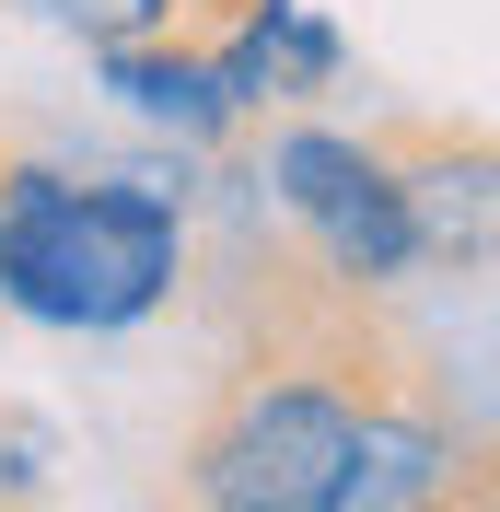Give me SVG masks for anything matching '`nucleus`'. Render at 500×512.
Segmentation results:
<instances>
[{"instance_id": "9", "label": "nucleus", "mask_w": 500, "mask_h": 512, "mask_svg": "<svg viewBox=\"0 0 500 512\" xmlns=\"http://www.w3.org/2000/svg\"><path fill=\"white\" fill-rule=\"evenodd\" d=\"M70 478V443H59V419H35L24 396H0V512H24V501H59Z\"/></svg>"}, {"instance_id": "3", "label": "nucleus", "mask_w": 500, "mask_h": 512, "mask_svg": "<svg viewBox=\"0 0 500 512\" xmlns=\"http://www.w3.org/2000/svg\"><path fill=\"white\" fill-rule=\"evenodd\" d=\"M256 198L303 233L314 280L338 291V303H384V291L419 280V245H407V198H396V152L361 140V128L314 117H268V152H256Z\"/></svg>"}, {"instance_id": "7", "label": "nucleus", "mask_w": 500, "mask_h": 512, "mask_svg": "<svg viewBox=\"0 0 500 512\" xmlns=\"http://www.w3.org/2000/svg\"><path fill=\"white\" fill-rule=\"evenodd\" d=\"M82 70H94V94L117 105L128 128H152V140H175V152H233V94L210 82V47L198 35H128V47H82Z\"/></svg>"}, {"instance_id": "8", "label": "nucleus", "mask_w": 500, "mask_h": 512, "mask_svg": "<svg viewBox=\"0 0 500 512\" xmlns=\"http://www.w3.org/2000/svg\"><path fill=\"white\" fill-rule=\"evenodd\" d=\"M0 12H24L70 47H128V35H198L221 0H0Z\"/></svg>"}, {"instance_id": "2", "label": "nucleus", "mask_w": 500, "mask_h": 512, "mask_svg": "<svg viewBox=\"0 0 500 512\" xmlns=\"http://www.w3.org/2000/svg\"><path fill=\"white\" fill-rule=\"evenodd\" d=\"M396 373V361L373 350V338H326V350H268L256 373H233V396H221L210 419H198L187 466H175V489H187L198 512H314L326 501V466H338L349 419H361V396Z\"/></svg>"}, {"instance_id": "4", "label": "nucleus", "mask_w": 500, "mask_h": 512, "mask_svg": "<svg viewBox=\"0 0 500 512\" xmlns=\"http://www.w3.org/2000/svg\"><path fill=\"white\" fill-rule=\"evenodd\" d=\"M442 501H477V443L431 396H407V373H384L349 419L314 512H442Z\"/></svg>"}, {"instance_id": "1", "label": "nucleus", "mask_w": 500, "mask_h": 512, "mask_svg": "<svg viewBox=\"0 0 500 512\" xmlns=\"http://www.w3.org/2000/svg\"><path fill=\"white\" fill-rule=\"evenodd\" d=\"M198 152L47 163L0 152V315L47 338H140L198 280Z\"/></svg>"}, {"instance_id": "6", "label": "nucleus", "mask_w": 500, "mask_h": 512, "mask_svg": "<svg viewBox=\"0 0 500 512\" xmlns=\"http://www.w3.org/2000/svg\"><path fill=\"white\" fill-rule=\"evenodd\" d=\"M384 152H396V198H407L419 280H489V256H500V152L477 140V128L384 140Z\"/></svg>"}, {"instance_id": "5", "label": "nucleus", "mask_w": 500, "mask_h": 512, "mask_svg": "<svg viewBox=\"0 0 500 512\" xmlns=\"http://www.w3.org/2000/svg\"><path fill=\"white\" fill-rule=\"evenodd\" d=\"M198 47H210V82L233 94V117H291V105H326L349 82V35L314 12V0H221L210 24H198Z\"/></svg>"}]
</instances>
